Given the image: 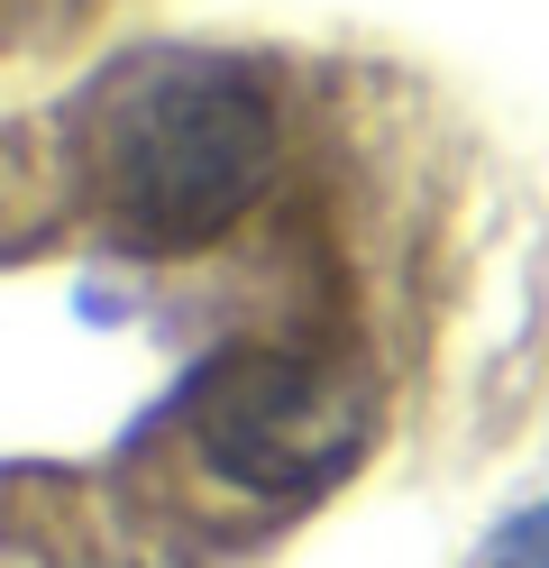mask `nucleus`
<instances>
[{"mask_svg": "<svg viewBox=\"0 0 549 568\" xmlns=\"http://www.w3.org/2000/svg\"><path fill=\"white\" fill-rule=\"evenodd\" d=\"M83 165L101 211L138 247H202L266 202L284 165V129L247 64L156 47V55H129L92 92Z\"/></svg>", "mask_w": 549, "mask_h": 568, "instance_id": "f257e3e1", "label": "nucleus"}, {"mask_svg": "<svg viewBox=\"0 0 549 568\" xmlns=\"http://www.w3.org/2000/svg\"><path fill=\"white\" fill-rule=\"evenodd\" d=\"M366 385L303 348H230L193 385V440L247 495H312L357 468L366 449Z\"/></svg>", "mask_w": 549, "mask_h": 568, "instance_id": "f03ea898", "label": "nucleus"}]
</instances>
